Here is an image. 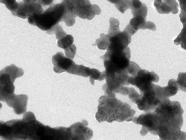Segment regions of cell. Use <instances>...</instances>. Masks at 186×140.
Listing matches in <instances>:
<instances>
[{
    "instance_id": "6da1fadb",
    "label": "cell",
    "mask_w": 186,
    "mask_h": 140,
    "mask_svg": "<svg viewBox=\"0 0 186 140\" xmlns=\"http://www.w3.org/2000/svg\"><path fill=\"white\" fill-rule=\"evenodd\" d=\"M153 111L159 123L158 135L160 139H184L185 132L181 131L184 110L179 102L165 99Z\"/></svg>"
},
{
    "instance_id": "7a4b0ae2",
    "label": "cell",
    "mask_w": 186,
    "mask_h": 140,
    "mask_svg": "<svg viewBox=\"0 0 186 140\" xmlns=\"http://www.w3.org/2000/svg\"><path fill=\"white\" fill-rule=\"evenodd\" d=\"M99 102L96 117L100 122L130 121L134 117L135 111L128 104L117 99L114 93L102 96Z\"/></svg>"
},
{
    "instance_id": "3957f363",
    "label": "cell",
    "mask_w": 186,
    "mask_h": 140,
    "mask_svg": "<svg viewBox=\"0 0 186 140\" xmlns=\"http://www.w3.org/2000/svg\"><path fill=\"white\" fill-rule=\"evenodd\" d=\"M64 12V6L62 3L51 5L42 14L28 18V22L46 31L61 21Z\"/></svg>"
},
{
    "instance_id": "277c9868",
    "label": "cell",
    "mask_w": 186,
    "mask_h": 140,
    "mask_svg": "<svg viewBox=\"0 0 186 140\" xmlns=\"http://www.w3.org/2000/svg\"><path fill=\"white\" fill-rule=\"evenodd\" d=\"M130 51L128 47L122 51L107 50L100 57L104 61L106 73H113L125 70L129 65Z\"/></svg>"
},
{
    "instance_id": "5b68a950",
    "label": "cell",
    "mask_w": 186,
    "mask_h": 140,
    "mask_svg": "<svg viewBox=\"0 0 186 140\" xmlns=\"http://www.w3.org/2000/svg\"><path fill=\"white\" fill-rule=\"evenodd\" d=\"M132 121L142 126L140 135L145 136L150 132L154 135H158L159 123L154 111L147 112L138 117H134Z\"/></svg>"
},
{
    "instance_id": "8992f818",
    "label": "cell",
    "mask_w": 186,
    "mask_h": 140,
    "mask_svg": "<svg viewBox=\"0 0 186 140\" xmlns=\"http://www.w3.org/2000/svg\"><path fill=\"white\" fill-rule=\"evenodd\" d=\"M140 93V98L135 103L140 110L146 112L153 111L162 102L156 95L154 83Z\"/></svg>"
},
{
    "instance_id": "52a82bcc",
    "label": "cell",
    "mask_w": 186,
    "mask_h": 140,
    "mask_svg": "<svg viewBox=\"0 0 186 140\" xmlns=\"http://www.w3.org/2000/svg\"><path fill=\"white\" fill-rule=\"evenodd\" d=\"M159 80L158 76L154 71L149 72L145 69H140L135 77H130L128 82L138 88L140 92L149 88L152 82H157Z\"/></svg>"
},
{
    "instance_id": "ba28073f",
    "label": "cell",
    "mask_w": 186,
    "mask_h": 140,
    "mask_svg": "<svg viewBox=\"0 0 186 140\" xmlns=\"http://www.w3.org/2000/svg\"><path fill=\"white\" fill-rule=\"evenodd\" d=\"M44 11L39 0H23L18 2L16 10L11 14L14 16L25 19L41 14Z\"/></svg>"
},
{
    "instance_id": "9c48e42d",
    "label": "cell",
    "mask_w": 186,
    "mask_h": 140,
    "mask_svg": "<svg viewBox=\"0 0 186 140\" xmlns=\"http://www.w3.org/2000/svg\"><path fill=\"white\" fill-rule=\"evenodd\" d=\"M74 14L83 19L91 20L101 12L100 8L97 5L91 4L89 1H74Z\"/></svg>"
},
{
    "instance_id": "30bf717a",
    "label": "cell",
    "mask_w": 186,
    "mask_h": 140,
    "mask_svg": "<svg viewBox=\"0 0 186 140\" xmlns=\"http://www.w3.org/2000/svg\"><path fill=\"white\" fill-rule=\"evenodd\" d=\"M109 46L107 50L122 51L127 48L131 40V36L124 30L112 36L106 34Z\"/></svg>"
},
{
    "instance_id": "8fae6325",
    "label": "cell",
    "mask_w": 186,
    "mask_h": 140,
    "mask_svg": "<svg viewBox=\"0 0 186 140\" xmlns=\"http://www.w3.org/2000/svg\"><path fill=\"white\" fill-rule=\"evenodd\" d=\"M53 70L56 73L67 72L75 62L69 58L66 57L61 52H58L52 58Z\"/></svg>"
},
{
    "instance_id": "7c38bea8",
    "label": "cell",
    "mask_w": 186,
    "mask_h": 140,
    "mask_svg": "<svg viewBox=\"0 0 186 140\" xmlns=\"http://www.w3.org/2000/svg\"><path fill=\"white\" fill-rule=\"evenodd\" d=\"M28 97L25 94L15 95L13 98L6 103L13 108L14 112L17 115L24 113L26 111Z\"/></svg>"
},
{
    "instance_id": "4fadbf2b",
    "label": "cell",
    "mask_w": 186,
    "mask_h": 140,
    "mask_svg": "<svg viewBox=\"0 0 186 140\" xmlns=\"http://www.w3.org/2000/svg\"><path fill=\"white\" fill-rule=\"evenodd\" d=\"M62 4L64 6V12L61 21L64 22L68 26H72L75 23L76 16L74 12L73 0H64Z\"/></svg>"
},
{
    "instance_id": "5bb4252c",
    "label": "cell",
    "mask_w": 186,
    "mask_h": 140,
    "mask_svg": "<svg viewBox=\"0 0 186 140\" xmlns=\"http://www.w3.org/2000/svg\"><path fill=\"white\" fill-rule=\"evenodd\" d=\"M160 93L163 97L164 99L169 98L172 96L175 95L179 90V88L175 79H171L168 82L167 86H160Z\"/></svg>"
},
{
    "instance_id": "9a60e30c",
    "label": "cell",
    "mask_w": 186,
    "mask_h": 140,
    "mask_svg": "<svg viewBox=\"0 0 186 140\" xmlns=\"http://www.w3.org/2000/svg\"><path fill=\"white\" fill-rule=\"evenodd\" d=\"M130 8L134 17L140 15L146 18L148 8L145 4L139 0H132Z\"/></svg>"
},
{
    "instance_id": "2e32d148",
    "label": "cell",
    "mask_w": 186,
    "mask_h": 140,
    "mask_svg": "<svg viewBox=\"0 0 186 140\" xmlns=\"http://www.w3.org/2000/svg\"><path fill=\"white\" fill-rule=\"evenodd\" d=\"M91 69L83 65H77L75 63L67 72L69 73L87 77L90 76Z\"/></svg>"
},
{
    "instance_id": "e0dca14e",
    "label": "cell",
    "mask_w": 186,
    "mask_h": 140,
    "mask_svg": "<svg viewBox=\"0 0 186 140\" xmlns=\"http://www.w3.org/2000/svg\"><path fill=\"white\" fill-rule=\"evenodd\" d=\"M146 18L139 15L132 18L129 24L136 31L139 29H143L146 23Z\"/></svg>"
},
{
    "instance_id": "ac0fdd59",
    "label": "cell",
    "mask_w": 186,
    "mask_h": 140,
    "mask_svg": "<svg viewBox=\"0 0 186 140\" xmlns=\"http://www.w3.org/2000/svg\"><path fill=\"white\" fill-rule=\"evenodd\" d=\"M46 33L48 34H55L56 38L58 40L67 35L66 32L59 23L54 25L50 29L46 31Z\"/></svg>"
},
{
    "instance_id": "d6986e66",
    "label": "cell",
    "mask_w": 186,
    "mask_h": 140,
    "mask_svg": "<svg viewBox=\"0 0 186 140\" xmlns=\"http://www.w3.org/2000/svg\"><path fill=\"white\" fill-rule=\"evenodd\" d=\"M109 1L115 4L117 9L122 13L124 14L125 11L131 7L132 1L116 0Z\"/></svg>"
},
{
    "instance_id": "ffe728a7",
    "label": "cell",
    "mask_w": 186,
    "mask_h": 140,
    "mask_svg": "<svg viewBox=\"0 0 186 140\" xmlns=\"http://www.w3.org/2000/svg\"><path fill=\"white\" fill-rule=\"evenodd\" d=\"M106 73L105 70L100 72L99 70L94 68L91 69L89 79L90 82L94 85V80L99 81L103 80L106 77Z\"/></svg>"
},
{
    "instance_id": "44dd1931",
    "label": "cell",
    "mask_w": 186,
    "mask_h": 140,
    "mask_svg": "<svg viewBox=\"0 0 186 140\" xmlns=\"http://www.w3.org/2000/svg\"><path fill=\"white\" fill-rule=\"evenodd\" d=\"M154 5L159 14H169L171 12L170 7L162 0H155Z\"/></svg>"
},
{
    "instance_id": "7402d4cb",
    "label": "cell",
    "mask_w": 186,
    "mask_h": 140,
    "mask_svg": "<svg viewBox=\"0 0 186 140\" xmlns=\"http://www.w3.org/2000/svg\"><path fill=\"white\" fill-rule=\"evenodd\" d=\"M74 41L73 37L70 35L67 34L62 38L58 40V47L65 49L71 46Z\"/></svg>"
},
{
    "instance_id": "603a6c76",
    "label": "cell",
    "mask_w": 186,
    "mask_h": 140,
    "mask_svg": "<svg viewBox=\"0 0 186 140\" xmlns=\"http://www.w3.org/2000/svg\"><path fill=\"white\" fill-rule=\"evenodd\" d=\"M110 28L107 34L109 36L113 35L120 31L119 21L115 18L111 17L109 21Z\"/></svg>"
},
{
    "instance_id": "cb8c5ba5",
    "label": "cell",
    "mask_w": 186,
    "mask_h": 140,
    "mask_svg": "<svg viewBox=\"0 0 186 140\" xmlns=\"http://www.w3.org/2000/svg\"><path fill=\"white\" fill-rule=\"evenodd\" d=\"M176 45L181 44L182 47L185 49L186 47V26H184L180 34L174 40Z\"/></svg>"
},
{
    "instance_id": "d4e9b609",
    "label": "cell",
    "mask_w": 186,
    "mask_h": 140,
    "mask_svg": "<svg viewBox=\"0 0 186 140\" xmlns=\"http://www.w3.org/2000/svg\"><path fill=\"white\" fill-rule=\"evenodd\" d=\"M141 69L136 63L130 61L129 65L126 70L130 76L134 77L136 76L138 71Z\"/></svg>"
},
{
    "instance_id": "484cf974",
    "label": "cell",
    "mask_w": 186,
    "mask_h": 140,
    "mask_svg": "<svg viewBox=\"0 0 186 140\" xmlns=\"http://www.w3.org/2000/svg\"><path fill=\"white\" fill-rule=\"evenodd\" d=\"M185 73H180L176 80L179 90L185 92Z\"/></svg>"
},
{
    "instance_id": "4316f807",
    "label": "cell",
    "mask_w": 186,
    "mask_h": 140,
    "mask_svg": "<svg viewBox=\"0 0 186 140\" xmlns=\"http://www.w3.org/2000/svg\"><path fill=\"white\" fill-rule=\"evenodd\" d=\"M0 2L4 4L11 13L15 11L18 5V2L15 0H0Z\"/></svg>"
},
{
    "instance_id": "83f0119b",
    "label": "cell",
    "mask_w": 186,
    "mask_h": 140,
    "mask_svg": "<svg viewBox=\"0 0 186 140\" xmlns=\"http://www.w3.org/2000/svg\"><path fill=\"white\" fill-rule=\"evenodd\" d=\"M128 95L129 98L131 101L135 103L141 96V95L139 94L135 89L133 87L129 88Z\"/></svg>"
},
{
    "instance_id": "f1b7e54d",
    "label": "cell",
    "mask_w": 186,
    "mask_h": 140,
    "mask_svg": "<svg viewBox=\"0 0 186 140\" xmlns=\"http://www.w3.org/2000/svg\"><path fill=\"white\" fill-rule=\"evenodd\" d=\"M185 1H179L180 6L181 8V12L179 15L181 21L183 24V26H186V2Z\"/></svg>"
},
{
    "instance_id": "f546056e",
    "label": "cell",
    "mask_w": 186,
    "mask_h": 140,
    "mask_svg": "<svg viewBox=\"0 0 186 140\" xmlns=\"http://www.w3.org/2000/svg\"><path fill=\"white\" fill-rule=\"evenodd\" d=\"M162 1L170 7L172 14H176L178 13V5L176 0H163Z\"/></svg>"
},
{
    "instance_id": "4dcf8cb0",
    "label": "cell",
    "mask_w": 186,
    "mask_h": 140,
    "mask_svg": "<svg viewBox=\"0 0 186 140\" xmlns=\"http://www.w3.org/2000/svg\"><path fill=\"white\" fill-rule=\"evenodd\" d=\"M76 47L73 44L71 46L64 49L66 57L72 59L74 58L76 52Z\"/></svg>"
},
{
    "instance_id": "1f68e13d",
    "label": "cell",
    "mask_w": 186,
    "mask_h": 140,
    "mask_svg": "<svg viewBox=\"0 0 186 140\" xmlns=\"http://www.w3.org/2000/svg\"><path fill=\"white\" fill-rule=\"evenodd\" d=\"M146 29L154 31L156 30V27L154 23L150 21H146L143 30Z\"/></svg>"
}]
</instances>
